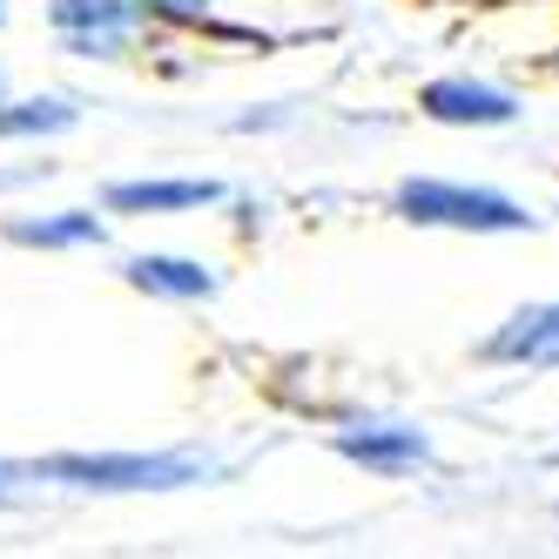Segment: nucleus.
Wrapping results in <instances>:
<instances>
[{
    "mask_svg": "<svg viewBox=\"0 0 559 559\" xmlns=\"http://www.w3.org/2000/svg\"><path fill=\"white\" fill-rule=\"evenodd\" d=\"M203 472L210 459L195 452H61L34 465V478H61V486H82V492H176V486H195Z\"/></svg>",
    "mask_w": 559,
    "mask_h": 559,
    "instance_id": "1",
    "label": "nucleus"
},
{
    "mask_svg": "<svg viewBox=\"0 0 559 559\" xmlns=\"http://www.w3.org/2000/svg\"><path fill=\"white\" fill-rule=\"evenodd\" d=\"M397 210L412 223H438V229H526V203H512L499 189H465V182H405Z\"/></svg>",
    "mask_w": 559,
    "mask_h": 559,
    "instance_id": "2",
    "label": "nucleus"
},
{
    "mask_svg": "<svg viewBox=\"0 0 559 559\" xmlns=\"http://www.w3.org/2000/svg\"><path fill=\"white\" fill-rule=\"evenodd\" d=\"M55 34L74 48V55H115V48H129L135 41V27H142V0H55Z\"/></svg>",
    "mask_w": 559,
    "mask_h": 559,
    "instance_id": "3",
    "label": "nucleus"
},
{
    "mask_svg": "<svg viewBox=\"0 0 559 559\" xmlns=\"http://www.w3.org/2000/svg\"><path fill=\"white\" fill-rule=\"evenodd\" d=\"M492 365H559V304H526L486 337Z\"/></svg>",
    "mask_w": 559,
    "mask_h": 559,
    "instance_id": "4",
    "label": "nucleus"
},
{
    "mask_svg": "<svg viewBox=\"0 0 559 559\" xmlns=\"http://www.w3.org/2000/svg\"><path fill=\"white\" fill-rule=\"evenodd\" d=\"M337 452L371 472H418L431 459V438L418 425H357V431H337Z\"/></svg>",
    "mask_w": 559,
    "mask_h": 559,
    "instance_id": "5",
    "label": "nucleus"
},
{
    "mask_svg": "<svg viewBox=\"0 0 559 559\" xmlns=\"http://www.w3.org/2000/svg\"><path fill=\"white\" fill-rule=\"evenodd\" d=\"M425 115H438V122H478V129H499V122H512V95L506 88H486V82H431L425 95Z\"/></svg>",
    "mask_w": 559,
    "mask_h": 559,
    "instance_id": "6",
    "label": "nucleus"
},
{
    "mask_svg": "<svg viewBox=\"0 0 559 559\" xmlns=\"http://www.w3.org/2000/svg\"><path fill=\"white\" fill-rule=\"evenodd\" d=\"M129 276L142 290H155V297H210L216 290L210 263H195V257H135Z\"/></svg>",
    "mask_w": 559,
    "mask_h": 559,
    "instance_id": "7",
    "label": "nucleus"
},
{
    "mask_svg": "<svg viewBox=\"0 0 559 559\" xmlns=\"http://www.w3.org/2000/svg\"><path fill=\"white\" fill-rule=\"evenodd\" d=\"M216 195V182H115L108 210H203Z\"/></svg>",
    "mask_w": 559,
    "mask_h": 559,
    "instance_id": "8",
    "label": "nucleus"
},
{
    "mask_svg": "<svg viewBox=\"0 0 559 559\" xmlns=\"http://www.w3.org/2000/svg\"><path fill=\"white\" fill-rule=\"evenodd\" d=\"M14 243H41V250H68V243H102V223L88 210H61L55 223H14Z\"/></svg>",
    "mask_w": 559,
    "mask_h": 559,
    "instance_id": "9",
    "label": "nucleus"
},
{
    "mask_svg": "<svg viewBox=\"0 0 559 559\" xmlns=\"http://www.w3.org/2000/svg\"><path fill=\"white\" fill-rule=\"evenodd\" d=\"M74 108L61 95H41V102H0V135H41V129H68Z\"/></svg>",
    "mask_w": 559,
    "mask_h": 559,
    "instance_id": "10",
    "label": "nucleus"
},
{
    "mask_svg": "<svg viewBox=\"0 0 559 559\" xmlns=\"http://www.w3.org/2000/svg\"><path fill=\"white\" fill-rule=\"evenodd\" d=\"M21 478H27L21 465H0V506H8V499H14V486H21Z\"/></svg>",
    "mask_w": 559,
    "mask_h": 559,
    "instance_id": "11",
    "label": "nucleus"
}]
</instances>
